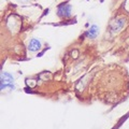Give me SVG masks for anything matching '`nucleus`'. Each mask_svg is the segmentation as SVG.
<instances>
[{
    "instance_id": "nucleus-1",
    "label": "nucleus",
    "mask_w": 129,
    "mask_h": 129,
    "mask_svg": "<svg viewBox=\"0 0 129 129\" xmlns=\"http://www.w3.org/2000/svg\"><path fill=\"white\" fill-rule=\"evenodd\" d=\"M11 88L14 89L15 85H14V78L12 76L10 73L8 72H1V90H3L5 88Z\"/></svg>"
},
{
    "instance_id": "nucleus-2",
    "label": "nucleus",
    "mask_w": 129,
    "mask_h": 129,
    "mask_svg": "<svg viewBox=\"0 0 129 129\" xmlns=\"http://www.w3.org/2000/svg\"><path fill=\"white\" fill-rule=\"evenodd\" d=\"M125 18H117V19H114L113 23L111 24V31L113 34L119 31L120 29H123V27L125 26Z\"/></svg>"
},
{
    "instance_id": "nucleus-3",
    "label": "nucleus",
    "mask_w": 129,
    "mask_h": 129,
    "mask_svg": "<svg viewBox=\"0 0 129 129\" xmlns=\"http://www.w3.org/2000/svg\"><path fill=\"white\" fill-rule=\"evenodd\" d=\"M58 15L61 16V17H67V16H70L71 14V6L68 5V3H63V5L58 7Z\"/></svg>"
},
{
    "instance_id": "nucleus-4",
    "label": "nucleus",
    "mask_w": 129,
    "mask_h": 129,
    "mask_svg": "<svg viewBox=\"0 0 129 129\" xmlns=\"http://www.w3.org/2000/svg\"><path fill=\"white\" fill-rule=\"evenodd\" d=\"M40 47H41V43H40V41L37 39H31L29 44H28V50L31 51V52L38 51Z\"/></svg>"
},
{
    "instance_id": "nucleus-5",
    "label": "nucleus",
    "mask_w": 129,
    "mask_h": 129,
    "mask_svg": "<svg viewBox=\"0 0 129 129\" xmlns=\"http://www.w3.org/2000/svg\"><path fill=\"white\" fill-rule=\"evenodd\" d=\"M98 32H99V29H98V26H96V25H92L90 27V29L88 30L86 32V35H87V37L88 38H90V39H94L97 37V35H98Z\"/></svg>"
},
{
    "instance_id": "nucleus-6",
    "label": "nucleus",
    "mask_w": 129,
    "mask_h": 129,
    "mask_svg": "<svg viewBox=\"0 0 129 129\" xmlns=\"http://www.w3.org/2000/svg\"><path fill=\"white\" fill-rule=\"evenodd\" d=\"M125 8H126V10L129 11V0H127L126 1V5H125Z\"/></svg>"
}]
</instances>
